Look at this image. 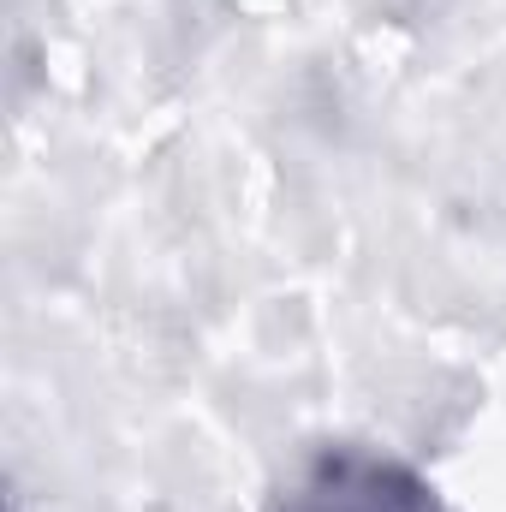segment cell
Wrapping results in <instances>:
<instances>
[{
	"instance_id": "6da1fadb",
	"label": "cell",
	"mask_w": 506,
	"mask_h": 512,
	"mask_svg": "<svg viewBox=\"0 0 506 512\" xmlns=\"http://www.w3.org/2000/svg\"><path fill=\"white\" fill-rule=\"evenodd\" d=\"M268 512H447L435 483L364 441H322L286 465Z\"/></svg>"
}]
</instances>
